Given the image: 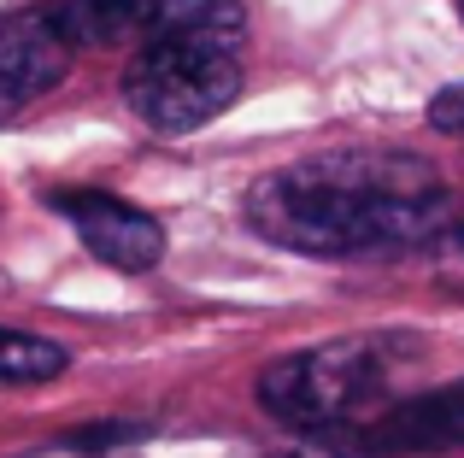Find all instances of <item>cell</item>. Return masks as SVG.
<instances>
[{
  "mask_svg": "<svg viewBox=\"0 0 464 458\" xmlns=\"http://www.w3.org/2000/svg\"><path fill=\"white\" fill-rule=\"evenodd\" d=\"M441 171L400 148H341L247 188V224L306 259H394L447 235Z\"/></svg>",
  "mask_w": 464,
  "mask_h": 458,
  "instance_id": "cell-1",
  "label": "cell"
},
{
  "mask_svg": "<svg viewBox=\"0 0 464 458\" xmlns=\"http://www.w3.org/2000/svg\"><path fill=\"white\" fill-rule=\"evenodd\" d=\"M247 12L236 0H153L124 100L153 136H194L241 94Z\"/></svg>",
  "mask_w": 464,
  "mask_h": 458,
  "instance_id": "cell-2",
  "label": "cell"
},
{
  "mask_svg": "<svg viewBox=\"0 0 464 458\" xmlns=\"http://www.w3.org/2000/svg\"><path fill=\"white\" fill-rule=\"evenodd\" d=\"M418 347L406 335H341L324 347H300L259 370V406L300 435H347L371 424L394 400V377Z\"/></svg>",
  "mask_w": 464,
  "mask_h": 458,
  "instance_id": "cell-3",
  "label": "cell"
},
{
  "mask_svg": "<svg viewBox=\"0 0 464 458\" xmlns=\"http://www.w3.org/2000/svg\"><path fill=\"white\" fill-rule=\"evenodd\" d=\"M47 206L82 235V247L112 271H153L165 259V224L106 188H53Z\"/></svg>",
  "mask_w": 464,
  "mask_h": 458,
  "instance_id": "cell-4",
  "label": "cell"
},
{
  "mask_svg": "<svg viewBox=\"0 0 464 458\" xmlns=\"http://www.w3.org/2000/svg\"><path fill=\"white\" fill-rule=\"evenodd\" d=\"M464 447V382L394 400L347 435L341 458H411V453H447Z\"/></svg>",
  "mask_w": 464,
  "mask_h": 458,
  "instance_id": "cell-5",
  "label": "cell"
},
{
  "mask_svg": "<svg viewBox=\"0 0 464 458\" xmlns=\"http://www.w3.org/2000/svg\"><path fill=\"white\" fill-rule=\"evenodd\" d=\"M71 71V47L53 35L42 6L0 12V118L35 106Z\"/></svg>",
  "mask_w": 464,
  "mask_h": 458,
  "instance_id": "cell-6",
  "label": "cell"
},
{
  "mask_svg": "<svg viewBox=\"0 0 464 458\" xmlns=\"http://www.w3.org/2000/svg\"><path fill=\"white\" fill-rule=\"evenodd\" d=\"M148 6L153 0H47L42 12H47L59 42H65L71 53H82V47H112V42L141 35Z\"/></svg>",
  "mask_w": 464,
  "mask_h": 458,
  "instance_id": "cell-7",
  "label": "cell"
},
{
  "mask_svg": "<svg viewBox=\"0 0 464 458\" xmlns=\"http://www.w3.org/2000/svg\"><path fill=\"white\" fill-rule=\"evenodd\" d=\"M71 353L47 335L30 329H0V382H53L65 377Z\"/></svg>",
  "mask_w": 464,
  "mask_h": 458,
  "instance_id": "cell-8",
  "label": "cell"
},
{
  "mask_svg": "<svg viewBox=\"0 0 464 458\" xmlns=\"http://www.w3.org/2000/svg\"><path fill=\"white\" fill-rule=\"evenodd\" d=\"M148 429L141 424H94V429H71L65 447L71 453H106V447H124V441H141Z\"/></svg>",
  "mask_w": 464,
  "mask_h": 458,
  "instance_id": "cell-9",
  "label": "cell"
},
{
  "mask_svg": "<svg viewBox=\"0 0 464 458\" xmlns=\"http://www.w3.org/2000/svg\"><path fill=\"white\" fill-rule=\"evenodd\" d=\"M430 124L441 129V136H459L464 141V82H453V89H441L430 100Z\"/></svg>",
  "mask_w": 464,
  "mask_h": 458,
  "instance_id": "cell-10",
  "label": "cell"
},
{
  "mask_svg": "<svg viewBox=\"0 0 464 458\" xmlns=\"http://www.w3.org/2000/svg\"><path fill=\"white\" fill-rule=\"evenodd\" d=\"M435 271H441L447 288H464V218L441 235V253H435Z\"/></svg>",
  "mask_w": 464,
  "mask_h": 458,
  "instance_id": "cell-11",
  "label": "cell"
},
{
  "mask_svg": "<svg viewBox=\"0 0 464 458\" xmlns=\"http://www.w3.org/2000/svg\"><path fill=\"white\" fill-rule=\"evenodd\" d=\"M459 18H464V0H459Z\"/></svg>",
  "mask_w": 464,
  "mask_h": 458,
  "instance_id": "cell-12",
  "label": "cell"
}]
</instances>
